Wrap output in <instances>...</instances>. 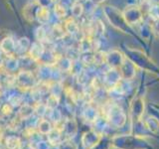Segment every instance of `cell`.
<instances>
[{
  "label": "cell",
  "instance_id": "d6986e66",
  "mask_svg": "<svg viewBox=\"0 0 159 149\" xmlns=\"http://www.w3.org/2000/svg\"><path fill=\"white\" fill-rule=\"evenodd\" d=\"M33 149H36V148H33Z\"/></svg>",
  "mask_w": 159,
  "mask_h": 149
},
{
  "label": "cell",
  "instance_id": "e0dca14e",
  "mask_svg": "<svg viewBox=\"0 0 159 149\" xmlns=\"http://www.w3.org/2000/svg\"><path fill=\"white\" fill-rule=\"evenodd\" d=\"M92 1L94 3V4H102V3H103L106 0H92Z\"/></svg>",
  "mask_w": 159,
  "mask_h": 149
},
{
  "label": "cell",
  "instance_id": "7a4b0ae2",
  "mask_svg": "<svg viewBox=\"0 0 159 149\" xmlns=\"http://www.w3.org/2000/svg\"><path fill=\"white\" fill-rule=\"evenodd\" d=\"M102 11L104 15H106L108 23L111 24L113 28H116V30H118V31H120L124 34H127V35L132 34L133 31L130 27V25L125 21L123 14L120 10H118L114 6L106 5V6H103Z\"/></svg>",
  "mask_w": 159,
  "mask_h": 149
},
{
  "label": "cell",
  "instance_id": "5b68a950",
  "mask_svg": "<svg viewBox=\"0 0 159 149\" xmlns=\"http://www.w3.org/2000/svg\"><path fill=\"white\" fill-rule=\"evenodd\" d=\"M125 56L118 50H111L106 54V63L111 69H118L123 63Z\"/></svg>",
  "mask_w": 159,
  "mask_h": 149
},
{
  "label": "cell",
  "instance_id": "7c38bea8",
  "mask_svg": "<svg viewBox=\"0 0 159 149\" xmlns=\"http://www.w3.org/2000/svg\"><path fill=\"white\" fill-rule=\"evenodd\" d=\"M38 129H39L40 133H42V134H49L50 132L53 130V127L51 125V123H50V121L46 120V119H42V120L39 122Z\"/></svg>",
  "mask_w": 159,
  "mask_h": 149
},
{
  "label": "cell",
  "instance_id": "30bf717a",
  "mask_svg": "<svg viewBox=\"0 0 159 149\" xmlns=\"http://www.w3.org/2000/svg\"><path fill=\"white\" fill-rule=\"evenodd\" d=\"M5 145L7 149H19L21 146V139L18 136H8L5 139Z\"/></svg>",
  "mask_w": 159,
  "mask_h": 149
},
{
  "label": "cell",
  "instance_id": "8992f818",
  "mask_svg": "<svg viewBox=\"0 0 159 149\" xmlns=\"http://www.w3.org/2000/svg\"><path fill=\"white\" fill-rule=\"evenodd\" d=\"M117 70L119 74H120L121 79H126V81H130L136 74V66L126 57L124 59L123 63L121 64V66Z\"/></svg>",
  "mask_w": 159,
  "mask_h": 149
},
{
  "label": "cell",
  "instance_id": "9c48e42d",
  "mask_svg": "<svg viewBox=\"0 0 159 149\" xmlns=\"http://www.w3.org/2000/svg\"><path fill=\"white\" fill-rule=\"evenodd\" d=\"M144 124H145L148 130H150L153 133H157L159 130V120L154 116L147 117L144 121Z\"/></svg>",
  "mask_w": 159,
  "mask_h": 149
},
{
  "label": "cell",
  "instance_id": "52a82bcc",
  "mask_svg": "<svg viewBox=\"0 0 159 149\" xmlns=\"http://www.w3.org/2000/svg\"><path fill=\"white\" fill-rule=\"evenodd\" d=\"M144 112V101L140 97H134L130 106V113L135 120H140Z\"/></svg>",
  "mask_w": 159,
  "mask_h": 149
},
{
  "label": "cell",
  "instance_id": "3957f363",
  "mask_svg": "<svg viewBox=\"0 0 159 149\" xmlns=\"http://www.w3.org/2000/svg\"><path fill=\"white\" fill-rule=\"evenodd\" d=\"M125 113L119 106H116V104H111L108 107L107 111V120L111 123V125L120 127L125 123Z\"/></svg>",
  "mask_w": 159,
  "mask_h": 149
},
{
  "label": "cell",
  "instance_id": "8fae6325",
  "mask_svg": "<svg viewBox=\"0 0 159 149\" xmlns=\"http://www.w3.org/2000/svg\"><path fill=\"white\" fill-rule=\"evenodd\" d=\"M36 16L39 20V22L41 23H46L49 19V10L47 7L41 6L36 12Z\"/></svg>",
  "mask_w": 159,
  "mask_h": 149
},
{
  "label": "cell",
  "instance_id": "277c9868",
  "mask_svg": "<svg viewBox=\"0 0 159 149\" xmlns=\"http://www.w3.org/2000/svg\"><path fill=\"white\" fill-rule=\"evenodd\" d=\"M122 14L124 16L125 21L132 26L142 22L143 20V12L140 7L136 5H129L122 11Z\"/></svg>",
  "mask_w": 159,
  "mask_h": 149
},
{
  "label": "cell",
  "instance_id": "5bb4252c",
  "mask_svg": "<svg viewBox=\"0 0 159 149\" xmlns=\"http://www.w3.org/2000/svg\"><path fill=\"white\" fill-rule=\"evenodd\" d=\"M32 5L31 4H27L26 6L23 9V15L24 17L26 18L28 21H33L34 20V16H33V9H32Z\"/></svg>",
  "mask_w": 159,
  "mask_h": 149
},
{
  "label": "cell",
  "instance_id": "4fadbf2b",
  "mask_svg": "<svg viewBox=\"0 0 159 149\" xmlns=\"http://www.w3.org/2000/svg\"><path fill=\"white\" fill-rule=\"evenodd\" d=\"M71 11H72L73 16H75V17H81L83 12H84V6H83V4L80 3V2L74 3L72 5V7H71Z\"/></svg>",
  "mask_w": 159,
  "mask_h": 149
},
{
  "label": "cell",
  "instance_id": "ac0fdd59",
  "mask_svg": "<svg viewBox=\"0 0 159 149\" xmlns=\"http://www.w3.org/2000/svg\"><path fill=\"white\" fill-rule=\"evenodd\" d=\"M150 1L154 4H157V5L159 4V0H150Z\"/></svg>",
  "mask_w": 159,
  "mask_h": 149
},
{
  "label": "cell",
  "instance_id": "2e32d148",
  "mask_svg": "<svg viewBox=\"0 0 159 149\" xmlns=\"http://www.w3.org/2000/svg\"><path fill=\"white\" fill-rule=\"evenodd\" d=\"M151 30L154 35L156 36H159V16L154 18L151 21Z\"/></svg>",
  "mask_w": 159,
  "mask_h": 149
},
{
  "label": "cell",
  "instance_id": "ba28073f",
  "mask_svg": "<svg viewBox=\"0 0 159 149\" xmlns=\"http://www.w3.org/2000/svg\"><path fill=\"white\" fill-rule=\"evenodd\" d=\"M121 79L117 69H111L104 74V83L108 88H116Z\"/></svg>",
  "mask_w": 159,
  "mask_h": 149
},
{
  "label": "cell",
  "instance_id": "ffe728a7",
  "mask_svg": "<svg viewBox=\"0 0 159 149\" xmlns=\"http://www.w3.org/2000/svg\"><path fill=\"white\" fill-rule=\"evenodd\" d=\"M158 6H159V4H158Z\"/></svg>",
  "mask_w": 159,
  "mask_h": 149
},
{
  "label": "cell",
  "instance_id": "9a60e30c",
  "mask_svg": "<svg viewBox=\"0 0 159 149\" xmlns=\"http://www.w3.org/2000/svg\"><path fill=\"white\" fill-rule=\"evenodd\" d=\"M55 13H56V15L59 17V18H63L66 16V8H65L63 5L61 4H56L55 5Z\"/></svg>",
  "mask_w": 159,
  "mask_h": 149
},
{
  "label": "cell",
  "instance_id": "6da1fadb",
  "mask_svg": "<svg viewBox=\"0 0 159 149\" xmlns=\"http://www.w3.org/2000/svg\"><path fill=\"white\" fill-rule=\"evenodd\" d=\"M124 56L128 60H130L136 67L144 70V71L156 74L159 73V68L156 66V64L140 50L126 47L124 49Z\"/></svg>",
  "mask_w": 159,
  "mask_h": 149
}]
</instances>
